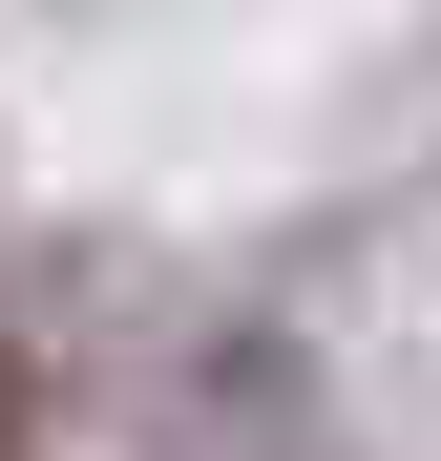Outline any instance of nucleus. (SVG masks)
<instances>
[{
	"label": "nucleus",
	"instance_id": "nucleus-1",
	"mask_svg": "<svg viewBox=\"0 0 441 461\" xmlns=\"http://www.w3.org/2000/svg\"><path fill=\"white\" fill-rule=\"evenodd\" d=\"M0 440H22V377H0Z\"/></svg>",
	"mask_w": 441,
	"mask_h": 461
}]
</instances>
